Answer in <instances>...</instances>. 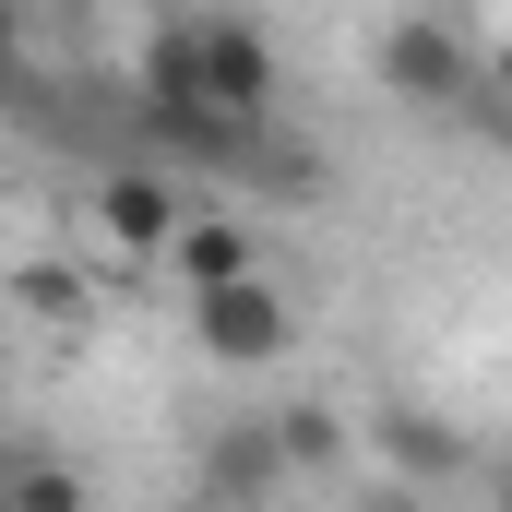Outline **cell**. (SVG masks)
<instances>
[{
    "instance_id": "9",
    "label": "cell",
    "mask_w": 512,
    "mask_h": 512,
    "mask_svg": "<svg viewBox=\"0 0 512 512\" xmlns=\"http://www.w3.org/2000/svg\"><path fill=\"white\" fill-rule=\"evenodd\" d=\"M477 120L512 143V36H489V108H477Z\"/></svg>"
},
{
    "instance_id": "8",
    "label": "cell",
    "mask_w": 512,
    "mask_h": 512,
    "mask_svg": "<svg viewBox=\"0 0 512 512\" xmlns=\"http://www.w3.org/2000/svg\"><path fill=\"white\" fill-rule=\"evenodd\" d=\"M393 465H405V477H453V441L417 429V417H393Z\"/></svg>"
},
{
    "instance_id": "5",
    "label": "cell",
    "mask_w": 512,
    "mask_h": 512,
    "mask_svg": "<svg viewBox=\"0 0 512 512\" xmlns=\"http://www.w3.org/2000/svg\"><path fill=\"white\" fill-rule=\"evenodd\" d=\"M167 262H179V286H227V274L262 262V227H239V215H179Z\"/></svg>"
},
{
    "instance_id": "2",
    "label": "cell",
    "mask_w": 512,
    "mask_h": 512,
    "mask_svg": "<svg viewBox=\"0 0 512 512\" xmlns=\"http://www.w3.org/2000/svg\"><path fill=\"white\" fill-rule=\"evenodd\" d=\"M191 346L215 358V370H274L286 346H298V298L274 286V274H227V286H191Z\"/></svg>"
},
{
    "instance_id": "7",
    "label": "cell",
    "mask_w": 512,
    "mask_h": 512,
    "mask_svg": "<svg viewBox=\"0 0 512 512\" xmlns=\"http://www.w3.org/2000/svg\"><path fill=\"white\" fill-rule=\"evenodd\" d=\"M0 501H36V512H72V501H84V477H72V465H12V477H0Z\"/></svg>"
},
{
    "instance_id": "10",
    "label": "cell",
    "mask_w": 512,
    "mask_h": 512,
    "mask_svg": "<svg viewBox=\"0 0 512 512\" xmlns=\"http://www.w3.org/2000/svg\"><path fill=\"white\" fill-rule=\"evenodd\" d=\"M24 310H48V322H72L84 298H72V274H24Z\"/></svg>"
},
{
    "instance_id": "3",
    "label": "cell",
    "mask_w": 512,
    "mask_h": 512,
    "mask_svg": "<svg viewBox=\"0 0 512 512\" xmlns=\"http://www.w3.org/2000/svg\"><path fill=\"white\" fill-rule=\"evenodd\" d=\"M179 215H191V203H179L167 155H143V167H108V179H96V227H108L120 251H167V239H179Z\"/></svg>"
},
{
    "instance_id": "4",
    "label": "cell",
    "mask_w": 512,
    "mask_h": 512,
    "mask_svg": "<svg viewBox=\"0 0 512 512\" xmlns=\"http://www.w3.org/2000/svg\"><path fill=\"white\" fill-rule=\"evenodd\" d=\"M203 489H227V501H274V489H298V465H286L274 417H251V429H227V441L203 453Z\"/></svg>"
},
{
    "instance_id": "6",
    "label": "cell",
    "mask_w": 512,
    "mask_h": 512,
    "mask_svg": "<svg viewBox=\"0 0 512 512\" xmlns=\"http://www.w3.org/2000/svg\"><path fill=\"white\" fill-rule=\"evenodd\" d=\"M274 441H286V465H298V477H322V465L346 453V429H334L322 405H286V417H274Z\"/></svg>"
},
{
    "instance_id": "12",
    "label": "cell",
    "mask_w": 512,
    "mask_h": 512,
    "mask_svg": "<svg viewBox=\"0 0 512 512\" xmlns=\"http://www.w3.org/2000/svg\"><path fill=\"white\" fill-rule=\"evenodd\" d=\"M501 489H512V477H501Z\"/></svg>"
},
{
    "instance_id": "11",
    "label": "cell",
    "mask_w": 512,
    "mask_h": 512,
    "mask_svg": "<svg viewBox=\"0 0 512 512\" xmlns=\"http://www.w3.org/2000/svg\"><path fill=\"white\" fill-rule=\"evenodd\" d=\"M12 72H24V24H12V0H0V96H12Z\"/></svg>"
},
{
    "instance_id": "1",
    "label": "cell",
    "mask_w": 512,
    "mask_h": 512,
    "mask_svg": "<svg viewBox=\"0 0 512 512\" xmlns=\"http://www.w3.org/2000/svg\"><path fill=\"white\" fill-rule=\"evenodd\" d=\"M370 72H382L393 108H417V120H477L489 108V48L453 12H393L382 48H370Z\"/></svg>"
}]
</instances>
